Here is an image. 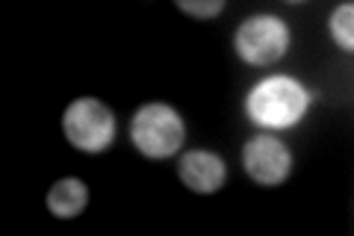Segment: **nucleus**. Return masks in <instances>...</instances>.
<instances>
[{
  "label": "nucleus",
  "instance_id": "9",
  "mask_svg": "<svg viewBox=\"0 0 354 236\" xmlns=\"http://www.w3.org/2000/svg\"><path fill=\"white\" fill-rule=\"evenodd\" d=\"M177 9L195 18H216L225 9V0H209V3H189V0H177Z\"/></svg>",
  "mask_w": 354,
  "mask_h": 236
},
{
  "label": "nucleus",
  "instance_id": "1",
  "mask_svg": "<svg viewBox=\"0 0 354 236\" xmlns=\"http://www.w3.org/2000/svg\"><path fill=\"white\" fill-rule=\"evenodd\" d=\"M310 98L313 95L295 77H266L248 92L245 112L263 130H290L304 118Z\"/></svg>",
  "mask_w": 354,
  "mask_h": 236
},
{
  "label": "nucleus",
  "instance_id": "5",
  "mask_svg": "<svg viewBox=\"0 0 354 236\" xmlns=\"http://www.w3.org/2000/svg\"><path fill=\"white\" fill-rule=\"evenodd\" d=\"M242 168L254 183L260 186H281L290 177L292 154L274 136H254L242 148Z\"/></svg>",
  "mask_w": 354,
  "mask_h": 236
},
{
  "label": "nucleus",
  "instance_id": "7",
  "mask_svg": "<svg viewBox=\"0 0 354 236\" xmlns=\"http://www.w3.org/2000/svg\"><path fill=\"white\" fill-rule=\"evenodd\" d=\"M88 207V186L77 177H62L48 189V210L57 219H77Z\"/></svg>",
  "mask_w": 354,
  "mask_h": 236
},
{
  "label": "nucleus",
  "instance_id": "8",
  "mask_svg": "<svg viewBox=\"0 0 354 236\" xmlns=\"http://www.w3.org/2000/svg\"><path fill=\"white\" fill-rule=\"evenodd\" d=\"M354 6L351 3H342L334 9V15H330V36H334V42L339 44L342 51H351L354 48Z\"/></svg>",
  "mask_w": 354,
  "mask_h": 236
},
{
  "label": "nucleus",
  "instance_id": "6",
  "mask_svg": "<svg viewBox=\"0 0 354 236\" xmlns=\"http://www.w3.org/2000/svg\"><path fill=\"white\" fill-rule=\"evenodd\" d=\"M177 177L195 195H213L227 181V168L213 151H186L177 163Z\"/></svg>",
  "mask_w": 354,
  "mask_h": 236
},
{
  "label": "nucleus",
  "instance_id": "4",
  "mask_svg": "<svg viewBox=\"0 0 354 236\" xmlns=\"http://www.w3.org/2000/svg\"><path fill=\"white\" fill-rule=\"evenodd\" d=\"M234 42L242 62L254 65V69H266V65L283 60V53L290 51L292 33L278 15H254L239 24Z\"/></svg>",
  "mask_w": 354,
  "mask_h": 236
},
{
  "label": "nucleus",
  "instance_id": "3",
  "mask_svg": "<svg viewBox=\"0 0 354 236\" xmlns=\"http://www.w3.org/2000/svg\"><path fill=\"white\" fill-rule=\"evenodd\" d=\"M62 133L71 148L83 154H101L115 139V116L97 98H77L62 116Z\"/></svg>",
  "mask_w": 354,
  "mask_h": 236
},
{
  "label": "nucleus",
  "instance_id": "2",
  "mask_svg": "<svg viewBox=\"0 0 354 236\" xmlns=\"http://www.w3.org/2000/svg\"><path fill=\"white\" fill-rule=\"evenodd\" d=\"M186 139V127L180 112L169 104H145L136 109L130 121V142L148 160H169L180 151Z\"/></svg>",
  "mask_w": 354,
  "mask_h": 236
}]
</instances>
